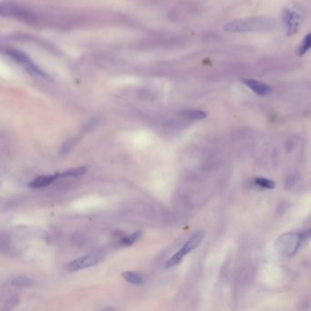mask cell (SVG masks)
Listing matches in <instances>:
<instances>
[{
	"instance_id": "4",
	"label": "cell",
	"mask_w": 311,
	"mask_h": 311,
	"mask_svg": "<svg viewBox=\"0 0 311 311\" xmlns=\"http://www.w3.org/2000/svg\"><path fill=\"white\" fill-rule=\"evenodd\" d=\"M104 257L105 256L103 252H92L86 256L77 258L75 260L71 261L70 264H68L67 270L70 272H76L84 268H91L102 262Z\"/></svg>"
},
{
	"instance_id": "10",
	"label": "cell",
	"mask_w": 311,
	"mask_h": 311,
	"mask_svg": "<svg viewBox=\"0 0 311 311\" xmlns=\"http://www.w3.org/2000/svg\"><path fill=\"white\" fill-rule=\"evenodd\" d=\"M85 172H86V168L84 166H82V167H76V168L67 170V171L58 173V174H59L60 178H62V177H78V176L84 175Z\"/></svg>"
},
{
	"instance_id": "9",
	"label": "cell",
	"mask_w": 311,
	"mask_h": 311,
	"mask_svg": "<svg viewBox=\"0 0 311 311\" xmlns=\"http://www.w3.org/2000/svg\"><path fill=\"white\" fill-rule=\"evenodd\" d=\"M122 278L131 284L142 285L144 283V279L142 275L134 271H126L122 273Z\"/></svg>"
},
{
	"instance_id": "13",
	"label": "cell",
	"mask_w": 311,
	"mask_h": 311,
	"mask_svg": "<svg viewBox=\"0 0 311 311\" xmlns=\"http://www.w3.org/2000/svg\"><path fill=\"white\" fill-rule=\"evenodd\" d=\"M141 235H142V232H141V231H137V232L131 234V235H127V236L122 237V238L120 239V244H121L122 246H131V245H133V244L141 237Z\"/></svg>"
},
{
	"instance_id": "11",
	"label": "cell",
	"mask_w": 311,
	"mask_h": 311,
	"mask_svg": "<svg viewBox=\"0 0 311 311\" xmlns=\"http://www.w3.org/2000/svg\"><path fill=\"white\" fill-rule=\"evenodd\" d=\"M311 49V33L307 34L305 38L301 41V45L298 49V54L300 56H304Z\"/></svg>"
},
{
	"instance_id": "2",
	"label": "cell",
	"mask_w": 311,
	"mask_h": 311,
	"mask_svg": "<svg viewBox=\"0 0 311 311\" xmlns=\"http://www.w3.org/2000/svg\"><path fill=\"white\" fill-rule=\"evenodd\" d=\"M303 243V235L298 233H287L281 235L277 241L278 251L284 256H291L295 254L299 247Z\"/></svg>"
},
{
	"instance_id": "1",
	"label": "cell",
	"mask_w": 311,
	"mask_h": 311,
	"mask_svg": "<svg viewBox=\"0 0 311 311\" xmlns=\"http://www.w3.org/2000/svg\"><path fill=\"white\" fill-rule=\"evenodd\" d=\"M277 27V21L269 16H253L227 22L224 30L230 33L262 32Z\"/></svg>"
},
{
	"instance_id": "14",
	"label": "cell",
	"mask_w": 311,
	"mask_h": 311,
	"mask_svg": "<svg viewBox=\"0 0 311 311\" xmlns=\"http://www.w3.org/2000/svg\"><path fill=\"white\" fill-rule=\"evenodd\" d=\"M255 182H256L257 186L265 188V189H273L276 186V184L274 183L273 181L268 180L266 178H257Z\"/></svg>"
},
{
	"instance_id": "3",
	"label": "cell",
	"mask_w": 311,
	"mask_h": 311,
	"mask_svg": "<svg viewBox=\"0 0 311 311\" xmlns=\"http://www.w3.org/2000/svg\"><path fill=\"white\" fill-rule=\"evenodd\" d=\"M204 236H205L204 232H198L196 235H193L179 251L175 253L173 257L168 259V261L165 264V267L166 268H173V267L177 266L178 264H180L188 253L195 250L199 246L203 239H204Z\"/></svg>"
},
{
	"instance_id": "7",
	"label": "cell",
	"mask_w": 311,
	"mask_h": 311,
	"mask_svg": "<svg viewBox=\"0 0 311 311\" xmlns=\"http://www.w3.org/2000/svg\"><path fill=\"white\" fill-rule=\"evenodd\" d=\"M242 83L259 96H267L272 92L271 86L254 79H244L242 80Z\"/></svg>"
},
{
	"instance_id": "6",
	"label": "cell",
	"mask_w": 311,
	"mask_h": 311,
	"mask_svg": "<svg viewBox=\"0 0 311 311\" xmlns=\"http://www.w3.org/2000/svg\"><path fill=\"white\" fill-rule=\"evenodd\" d=\"M7 54L9 55L13 60H16V62H18L20 65L23 66L28 72L32 73L34 75H37V76L48 78L47 74H45V72L41 71L38 66L31 61V60L27 57V55L22 53L21 51L9 50L7 52Z\"/></svg>"
},
{
	"instance_id": "5",
	"label": "cell",
	"mask_w": 311,
	"mask_h": 311,
	"mask_svg": "<svg viewBox=\"0 0 311 311\" xmlns=\"http://www.w3.org/2000/svg\"><path fill=\"white\" fill-rule=\"evenodd\" d=\"M295 7H288L283 11V24H284L285 31L288 36H292L297 33L300 24H301V13Z\"/></svg>"
},
{
	"instance_id": "15",
	"label": "cell",
	"mask_w": 311,
	"mask_h": 311,
	"mask_svg": "<svg viewBox=\"0 0 311 311\" xmlns=\"http://www.w3.org/2000/svg\"><path fill=\"white\" fill-rule=\"evenodd\" d=\"M12 284L18 286V287H27L31 284V280L26 277H19L14 279Z\"/></svg>"
},
{
	"instance_id": "8",
	"label": "cell",
	"mask_w": 311,
	"mask_h": 311,
	"mask_svg": "<svg viewBox=\"0 0 311 311\" xmlns=\"http://www.w3.org/2000/svg\"><path fill=\"white\" fill-rule=\"evenodd\" d=\"M58 178H60L58 173H56L54 175H41V176H38L37 178H35L32 182H30L28 184V187L34 188V189L43 188V187L49 186L51 183H53Z\"/></svg>"
},
{
	"instance_id": "12",
	"label": "cell",
	"mask_w": 311,
	"mask_h": 311,
	"mask_svg": "<svg viewBox=\"0 0 311 311\" xmlns=\"http://www.w3.org/2000/svg\"><path fill=\"white\" fill-rule=\"evenodd\" d=\"M185 116L191 120H203L207 116V113L201 109H190L186 110Z\"/></svg>"
}]
</instances>
